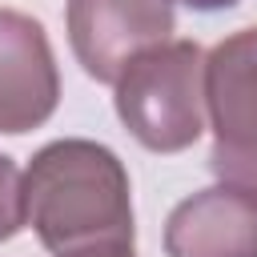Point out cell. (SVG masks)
I'll use <instances>...</instances> for the list:
<instances>
[{"mask_svg":"<svg viewBox=\"0 0 257 257\" xmlns=\"http://www.w3.org/2000/svg\"><path fill=\"white\" fill-rule=\"evenodd\" d=\"M24 225L52 257L133 253L137 225L124 161L88 137L36 149L24 169Z\"/></svg>","mask_w":257,"mask_h":257,"instance_id":"cell-1","label":"cell"},{"mask_svg":"<svg viewBox=\"0 0 257 257\" xmlns=\"http://www.w3.org/2000/svg\"><path fill=\"white\" fill-rule=\"evenodd\" d=\"M112 88L120 124L149 153H185L205 133V52L197 40L145 48Z\"/></svg>","mask_w":257,"mask_h":257,"instance_id":"cell-2","label":"cell"},{"mask_svg":"<svg viewBox=\"0 0 257 257\" xmlns=\"http://www.w3.org/2000/svg\"><path fill=\"white\" fill-rule=\"evenodd\" d=\"M68 44L76 64L112 84L133 56L173 40V0H68L64 8Z\"/></svg>","mask_w":257,"mask_h":257,"instance_id":"cell-3","label":"cell"},{"mask_svg":"<svg viewBox=\"0 0 257 257\" xmlns=\"http://www.w3.org/2000/svg\"><path fill=\"white\" fill-rule=\"evenodd\" d=\"M60 104V72L40 20L0 8V133L40 128Z\"/></svg>","mask_w":257,"mask_h":257,"instance_id":"cell-4","label":"cell"},{"mask_svg":"<svg viewBox=\"0 0 257 257\" xmlns=\"http://www.w3.org/2000/svg\"><path fill=\"white\" fill-rule=\"evenodd\" d=\"M165 257H257V201L221 181L185 197L165 221Z\"/></svg>","mask_w":257,"mask_h":257,"instance_id":"cell-5","label":"cell"},{"mask_svg":"<svg viewBox=\"0 0 257 257\" xmlns=\"http://www.w3.org/2000/svg\"><path fill=\"white\" fill-rule=\"evenodd\" d=\"M205 112L217 149H257V28L225 36L205 56Z\"/></svg>","mask_w":257,"mask_h":257,"instance_id":"cell-6","label":"cell"},{"mask_svg":"<svg viewBox=\"0 0 257 257\" xmlns=\"http://www.w3.org/2000/svg\"><path fill=\"white\" fill-rule=\"evenodd\" d=\"M209 169L217 173L221 185L241 189L245 197L257 201V149H217L209 153Z\"/></svg>","mask_w":257,"mask_h":257,"instance_id":"cell-7","label":"cell"},{"mask_svg":"<svg viewBox=\"0 0 257 257\" xmlns=\"http://www.w3.org/2000/svg\"><path fill=\"white\" fill-rule=\"evenodd\" d=\"M24 229V173L12 157L0 153V241H12Z\"/></svg>","mask_w":257,"mask_h":257,"instance_id":"cell-8","label":"cell"},{"mask_svg":"<svg viewBox=\"0 0 257 257\" xmlns=\"http://www.w3.org/2000/svg\"><path fill=\"white\" fill-rule=\"evenodd\" d=\"M177 4H185V8H193V12H225V8H233L237 0H177Z\"/></svg>","mask_w":257,"mask_h":257,"instance_id":"cell-9","label":"cell"},{"mask_svg":"<svg viewBox=\"0 0 257 257\" xmlns=\"http://www.w3.org/2000/svg\"><path fill=\"white\" fill-rule=\"evenodd\" d=\"M124 257H133V253H124Z\"/></svg>","mask_w":257,"mask_h":257,"instance_id":"cell-10","label":"cell"}]
</instances>
